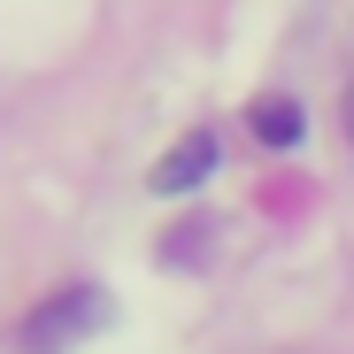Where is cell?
Masks as SVG:
<instances>
[{
    "label": "cell",
    "instance_id": "3",
    "mask_svg": "<svg viewBox=\"0 0 354 354\" xmlns=\"http://www.w3.org/2000/svg\"><path fill=\"white\" fill-rule=\"evenodd\" d=\"M254 139H262V147H292V139H301V100L262 93V100H254Z\"/></svg>",
    "mask_w": 354,
    "mask_h": 354
},
{
    "label": "cell",
    "instance_id": "1",
    "mask_svg": "<svg viewBox=\"0 0 354 354\" xmlns=\"http://www.w3.org/2000/svg\"><path fill=\"white\" fill-rule=\"evenodd\" d=\"M93 324H108V292H100V285H62L46 308H31L24 346H31V354H62V346L85 339Z\"/></svg>",
    "mask_w": 354,
    "mask_h": 354
},
{
    "label": "cell",
    "instance_id": "2",
    "mask_svg": "<svg viewBox=\"0 0 354 354\" xmlns=\"http://www.w3.org/2000/svg\"><path fill=\"white\" fill-rule=\"evenodd\" d=\"M223 162V147H216V131H185L162 162H154V193H193L201 177Z\"/></svg>",
    "mask_w": 354,
    "mask_h": 354
}]
</instances>
